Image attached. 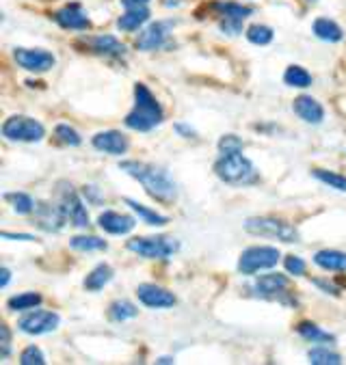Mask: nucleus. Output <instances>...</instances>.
Here are the masks:
<instances>
[{
  "label": "nucleus",
  "instance_id": "23",
  "mask_svg": "<svg viewBox=\"0 0 346 365\" xmlns=\"http://www.w3.org/2000/svg\"><path fill=\"white\" fill-rule=\"evenodd\" d=\"M314 262L325 270H346V253L340 251H319Z\"/></svg>",
  "mask_w": 346,
  "mask_h": 365
},
{
  "label": "nucleus",
  "instance_id": "35",
  "mask_svg": "<svg viewBox=\"0 0 346 365\" xmlns=\"http://www.w3.org/2000/svg\"><path fill=\"white\" fill-rule=\"evenodd\" d=\"M20 363L22 365H44L46 357L37 346H28L22 354H20Z\"/></svg>",
  "mask_w": 346,
  "mask_h": 365
},
{
  "label": "nucleus",
  "instance_id": "11",
  "mask_svg": "<svg viewBox=\"0 0 346 365\" xmlns=\"http://www.w3.org/2000/svg\"><path fill=\"white\" fill-rule=\"evenodd\" d=\"M217 9L221 11V15H225V22L221 24V28L229 35H238L243 28V20L251 15V7H243L236 3H219Z\"/></svg>",
  "mask_w": 346,
  "mask_h": 365
},
{
  "label": "nucleus",
  "instance_id": "4",
  "mask_svg": "<svg viewBox=\"0 0 346 365\" xmlns=\"http://www.w3.org/2000/svg\"><path fill=\"white\" fill-rule=\"evenodd\" d=\"M128 249L141 257L148 260H167L169 255H173L178 251V242L173 238H132L128 240Z\"/></svg>",
  "mask_w": 346,
  "mask_h": 365
},
{
  "label": "nucleus",
  "instance_id": "20",
  "mask_svg": "<svg viewBox=\"0 0 346 365\" xmlns=\"http://www.w3.org/2000/svg\"><path fill=\"white\" fill-rule=\"evenodd\" d=\"M150 18V9L146 5H136V7H128V11L117 20V26L122 30H136L141 24H146Z\"/></svg>",
  "mask_w": 346,
  "mask_h": 365
},
{
  "label": "nucleus",
  "instance_id": "31",
  "mask_svg": "<svg viewBox=\"0 0 346 365\" xmlns=\"http://www.w3.org/2000/svg\"><path fill=\"white\" fill-rule=\"evenodd\" d=\"M70 245L78 251H96V249L102 251V249H106V242L96 238V236H76V238H72Z\"/></svg>",
  "mask_w": 346,
  "mask_h": 365
},
{
  "label": "nucleus",
  "instance_id": "3",
  "mask_svg": "<svg viewBox=\"0 0 346 365\" xmlns=\"http://www.w3.org/2000/svg\"><path fill=\"white\" fill-rule=\"evenodd\" d=\"M214 173L225 181V184H249L255 179V169L249 158H245L241 151L236 154H223L217 165Z\"/></svg>",
  "mask_w": 346,
  "mask_h": 365
},
{
  "label": "nucleus",
  "instance_id": "42",
  "mask_svg": "<svg viewBox=\"0 0 346 365\" xmlns=\"http://www.w3.org/2000/svg\"><path fill=\"white\" fill-rule=\"evenodd\" d=\"M0 275H3V281H0V286H7L9 283V277H11V272H9V268H3V270H0Z\"/></svg>",
  "mask_w": 346,
  "mask_h": 365
},
{
  "label": "nucleus",
  "instance_id": "39",
  "mask_svg": "<svg viewBox=\"0 0 346 365\" xmlns=\"http://www.w3.org/2000/svg\"><path fill=\"white\" fill-rule=\"evenodd\" d=\"M0 333H3V359L9 357V348H11V340H9V328L7 326H0Z\"/></svg>",
  "mask_w": 346,
  "mask_h": 365
},
{
  "label": "nucleus",
  "instance_id": "44",
  "mask_svg": "<svg viewBox=\"0 0 346 365\" xmlns=\"http://www.w3.org/2000/svg\"><path fill=\"white\" fill-rule=\"evenodd\" d=\"M312 3H314V0H312Z\"/></svg>",
  "mask_w": 346,
  "mask_h": 365
},
{
  "label": "nucleus",
  "instance_id": "41",
  "mask_svg": "<svg viewBox=\"0 0 346 365\" xmlns=\"http://www.w3.org/2000/svg\"><path fill=\"white\" fill-rule=\"evenodd\" d=\"M122 3H124V7L128 9V7H136V5H146L148 0H122Z\"/></svg>",
  "mask_w": 346,
  "mask_h": 365
},
{
  "label": "nucleus",
  "instance_id": "29",
  "mask_svg": "<svg viewBox=\"0 0 346 365\" xmlns=\"http://www.w3.org/2000/svg\"><path fill=\"white\" fill-rule=\"evenodd\" d=\"M309 363L314 365H340L342 357L338 352H331L329 348H314L309 350Z\"/></svg>",
  "mask_w": 346,
  "mask_h": 365
},
{
  "label": "nucleus",
  "instance_id": "10",
  "mask_svg": "<svg viewBox=\"0 0 346 365\" xmlns=\"http://www.w3.org/2000/svg\"><path fill=\"white\" fill-rule=\"evenodd\" d=\"M136 296L143 305H148L152 309H165V307H173L176 305V296L171 292H167L165 288L160 286H154V283H143L136 288Z\"/></svg>",
  "mask_w": 346,
  "mask_h": 365
},
{
  "label": "nucleus",
  "instance_id": "22",
  "mask_svg": "<svg viewBox=\"0 0 346 365\" xmlns=\"http://www.w3.org/2000/svg\"><path fill=\"white\" fill-rule=\"evenodd\" d=\"M314 35L323 41H340L342 39V28L327 18H319L314 22Z\"/></svg>",
  "mask_w": 346,
  "mask_h": 365
},
{
  "label": "nucleus",
  "instance_id": "18",
  "mask_svg": "<svg viewBox=\"0 0 346 365\" xmlns=\"http://www.w3.org/2000/svg\"><path fill=\"white\" fill-rule=\"evenodd\" d=\"M293 108H295V113H297L303 121H307V124H321V121L325 119L323 106H321L319 102H316L314 98H309V96L297 98L295 104H293Z\"/></svg>",
  "mask_w": 346,
  "mask_h": 365
},
{
  "label": "nucleus",
  "instance_id": "32",
  "mask_svg": "<svg viewBox=\"0 0 346 365\" xmlns=\"http://www.w3.org/2000/svg\"><path fill=\"white\" fill-rule=\"evenodd\" d=\"M136 314H139L136 307L132 305V302H128V300H115L113 305H110V318L117 320V322H124L128 318H134Z\"/></svg>",
  "mask_w": 346,
  "mask_h": 365
},
{
  "label": "nucleus",
  "instance_id": "26",
  "mask_svg": "<svg viewBox=\"0 0 346 365\" xmlns=\"http://www.w3.org/2000/svg\"><path fill=\"white\" fill-rule=\"evenodd\" d=\"M41 302V296L37 294V292H24V294H18V296H13V298H9V309H13V312H24V309H33V307H37Z\"/></svg>",
  "mask_w": 346,
  "mask_h": 365
},
{
  "label": "nucleus",
  "instance_id": "30",
  "mask_svg": "<svg viewBox=\"0 0 346 365\" xmlns=\"http://www.w3.org/2000/svg\"><path fill=\"white\" fill-rule=\"evenodd\" d=\"M247 39L255 46H267L273 41V30L262 24H253L247 28Z\"/></svg>",
  "mask_w": 346,
  "mask_h": 365
},
{
  "label": "nucleus",
  "instance_id": "27",
  "mask_svg": "<svg viewBox=\"0 0 346 365\" xmlns=\"http://www.w3.org/2000/svg\"><path fill=\"white\" fill-rule=\"evenodd\" d=\"M94 50L100 52V54H124L126 46L120 44L113 35H100V37L94 39Z\"/></svg>",
  "mask_w": 346,
  "mask_h": 365
},
{
  "label": "nucleus",
  "instance_id": "14",
  "mask_svg": "<svg viewBox=\"0 0 346 365\" xmlns=\"http://www.w3.org/2000/svg\"><path fill=\"white\" fill-rule=\"evenodd\" d=\"M169 22H156L152 26H148L143 33L139 35L136 39V48L139 50H158L165 39H167V33H169Z\"/></svg>",
  "mask_w": 346,
  "mask_h": 365
},
{
  "label": "nucleus",
  "instance_id": "21",
  "mask_svg": "<svg viewBox=\"0 0 346 365\" xmlns=\"http://www.w3.org/2000/svg\"><path fill=\"white\" fill-rule=\"evenodd\" d=\"M110 279H113V268H110L108 264H100V266H96V268L89 272V275H86L84 288L91 290V292H98V290H102Z\"/></svg>",
  "mask_w": 346,
  "mask_h": 365
},
{
  "label": "nucleus",
  "instance_id": "19",
  "mask_svg": "<svg viewBox=\"0 0 346 365\" xmlns=\"http://www.w3.org/2000/svg\"><path fill=\"white\" fill-rule=\"evenodd\" d=\"M288 288V279L279 272H273V275H264L260 277L253 286V290L260 294V296H277L279 292H283Z\"/></svg>",
  "mask_w": 346,
  "mask_h": 365
},
{
  "label": "nucleus",
  "instance_id": "15",
  "mask_svg": "<svg viewBox=\"0 0 346 365\" xmlns=\"http://www.w3.org/2000/svg\"><path fill=\"white\" fill-rule=\"evenodd\" d=\"M100 227L108 233H115V236H124V233H130L134 229V219L128 217V214H120V212H104L98 219Z\"/></svg>",
  "mask_w": 346,
  "mask_h": 365
},
{
  "label": "nucleus",
  "instance_id": "24",
  "mask_svg": "<svg viewBox=\"0 0 346 365\" xmlns=\"http://www.w3.org/2000/svg\"><path fill=\"white\" fill-rule=\"evenodd\" d=\"M297 331H299V335H301V338H305V340L312 342V344H319V342H333V340H335V338L331 335V333L323 331L321 326H316V324H312V322H301V324L297 326Z\"/></svg>",
  "mask_w": 346,
  "mask_h": 365
},
{
  "label": "nucleus",
  "instance_id": "33",
  "mask_svg": "<svg viewBox=\"0 0 346 365\" xmlns=\"http://www.w3.org/2000/svg\"><path fill=\"white\" fill-rule=\"evenodd\" d=\"M7 201L13 203V210L18 214H31L35 210V201L24 193H11V195H7Z\"/></svg>",
  "mask_w": 346,
  "mask_h": 365
},
{
  "label": "nucleus",
  "instance_id": "28",
  "mask_svg": "<svg viewBox=\"0 0 346 365\" xmlns=\"http://www.w3.org/2000/svg\"><path fill=\"white\" fill-rule=\"evenodd\" d=\"M283 80L286 84H290V87H299V89H305L312 84V76L307 70H303L301 65H293V68H288L286 74H283Z\"/></svg>",
  "mask_w": 346,
  "mask_h": 365
},
{
  "label": "nucleus",
  "instance_id": "6",
  "mask_svg": "<svg viewBox=\"0 0 346 365\" xmlns=\"http://www.w3.org/2000/svg\"><path fill=\"white\" fill-rule=\"evenodd\" d=\"M279 251L275 247H251L247 251H243L241 260H238V270L243 275H253L257 270H267L277 266L279 262Z\"/></svg>",
  "mask_w": 346,
  "mask_h": 365
},
{
  "label": "nucleus",
  "instance_id": "34",
  "mask_svg": "<svg viewBox=\"0 0 346 365\" xmlns=\"http://www.w3.org/2000/svg\"><path fill=\"white\" fill-rule=\"evenodd\" d=\"M314 177H319L325 184H329L335 191H346V177L333 173V171H325V169H314Z\"/></svg>",
  "mask_w": 346,
  "mask_h": 365
},
{
  "label": "nucleus",
  "instance_id": "9",
  "mask_svg": "<svg viewBox=\"0 0 346 365\" xmlns=\"http://www.w3.org/2000/svg\"><path fill=\"white\" fill-rule=\"evenodd\" d=\"M61 318L52 314V312H35L28 314L20 320V331L28 333V335H44V333H50L59 326Z\"/></svg>",
  "mask_w": 346,
  "mask_h": 365
},
{
  "label": "nucleus",
  "instance_id": "12",
  "mask_svg": "<svg viewBox=\"0 0 346 365\" xmlns=\"http://www.w3.org/2000/svg\"><path fill=\"white\" fill-rule=\"evenodd\" d=\"M94 147L104 151V154L122 156V154H126V149H128V139L122 132H115V130L98 132L94 136Z\"/></svg>",
  "mask_w": 346,
  "mask_h": 365
},
{
  "label": "nucleus",
  "instance_id": "8",
  "mask_svg": "<svg viewBox=\"0 0 346 365\" xmlns=\"http://www.w3.org/2000/svg\"><path fill=\"white\" fill-rule=\"evenodd\" d=\"M15 63L28 72H48L54 68V56L48 50H39V48H18L15 50Z\"/></svg>",
  "mask_w": 346,
  "mask_h": 365
},
{
  "label": "nucleus",
  "instance_id": "16",
  "mask_svg": "<svg viewBox=\"0 0 346 365\" xmlns=\"http://www.w3.org/2000/svg\"><path fill=\"white\" fill-rule=\"evenodd\" d=\"M54 20L59 22L63 28H70V30H84V28L91 26L89 18L84 15V11H82L80 5H76V3L63 7L61 11H56V13H54Z\"/></svg>",
  "mask_w": 346,
  "mask_h": 365
},
{
  "label": "nucleus",
  "instance_id": "13",
  "mask_svg": "<svg viewBox=\"0 0 346 365\" xmlns=\"http://www.w3.org/2000/svg\"><path fill=\"white\" fill-rule=\"evenodd\" d=\"M35 210H37V221H39V225L44 229H48V231H59L63 227L65 219H68L63 205L39 203V205H35Z\"/></svg>",
  "mask_w": 346,
  "mask_h": 365
},
{
  "label": "nucleus",
  "instance_id": "17",
  "mask_svg": "<svg viewBox=\"0 0 346 365\" xmlns=\"http://www.w3.org/2000/svg\"><path fill=\"white\" fill-rule=\"evenodd\" d=\"M63 210H65L68 219L76 227H86V225H89V214H86L82 201L78 199V195L74 191H65L63 193Z\"/></svg>",
  "mask_w": 346,
  "mask_h": 365
},
{
  "label": "nucleus",
  "instance_id": "2",
  "mask_svg": "<svg viewBox=\"0 0 346 365\" xmlns=\"http://www.w3.org/2000/svg\"><path fill=\"white\" fill-rule=\"evenodd\" d=\"M134 98H136V106L126 117V126L139 132H148L156 128L162 121V108L156 102V98L150 94V89L143 82H139L134 87Z\"/></svg>",
  "mask_w": 346,
  "mask_h": 365
},
{
  "label": "nucleus",
  "instance_id": "5",
  "mask_svg": "<svg viewBox=\"0 0 346 365\" xmlns=\"http://www.w3.org/2000/svg\"><path fill=\"white\" fill-rule=\"evenodd\" d=\"M3 134L9 141H24V143H35L41 141L46 130L39 121L24 117V115H13L3 124Z\"/></svg>",
  "mask_w": 346,
  "mask_h": 365
},
{
  "label": "nucleus",
  "instance_id": "37",
  "mask_svg": "<svg viewBox=\"0 0 346 365\" xmlns=\"http://www.w3.org/2000/svg\"><path fill=\"white\" fill-rule=\"evenodd\" d=\"M56 136H59L65 145H72V147L80 145L78 132L74 128H70V126H56Z\"/></svg>",
  "mask_w": 346,
  "mask_h": 365
},
{
  "label": "nucleus",
  "instance_id": "38",
  "mask_svg": "<svg viewBox=\"0 0 346 365\" xmlns=\"http://www.w3.org/2000/svg\"><path fill=\"white\" fill-rule=\"evenodd\" d=\"M286 270L290 272V275H303L305 272V262L297 255H288L286 257Z\"/></svg>",
  "mask_w": 346,
  "mask_h": 365
},
{
  "label": "nucleus",
  "instance_id": "25",
  "mask_svg": "<svg viewBox=\"0 0 346 365\" xmlns=\"http://www.w3.org/2000/svg\"><path fill=\"white\" fill-rule=\"evenodd\" d=\"M126 203L136 212V214L146 221L148 225H154V227H162V225H167L169 223V219L167 217H160V214H156V212H152L150 207H146L143 203H139V201H134V199H126Z\"/></svg>",
  "mask_w": 346,
  "mask_h": 365
},
{
  "label": "nucleus",
  "instance_id": "36",
  "mask_svg": "<svg viewBox=\"0 0 346 365\" xmlns=\"http://www.w3.org/2000/svg\"><path fill=\"white\" fill-rule=\"evenodd\" d=\"M219 149H221V154H236V151L243 149V141L234 134H227L219 141Z\"/></svg>",
  "mask_w": 346,
  "mask_h": 365
},
{
  "label": "nucleus",
  "instance_id": "43",
  "mask_svg": "<svg viewBox=\"0 0 346 365\" xmlns=\"http://www.w3.org/2000/svg\"><path fill=\"white\" fill-rule=\"evenodd\" d=\"M340 286H344V288H346V279H340Z\"/></svg>",
  "mask_w": 346,
  "mask_h": 365
},
{
  "label": "nucleus",
  "instance_id": "1",
  "mask_svg": "<svg viewBox=\"0 0 346 365\" xmlns=\"http://www.w3.org/2000/svg\"><path fill=\"white\" fill-rule=\"evenodd\" d=\"M120 169L126 171L128 175H132L134 179H139L143 188L158 201H173L178 195L176 181L169 177V173L165 169H158L148 162H136V160H126L120 165Z\"/></svg>",
  "mask_w": 346,
  "mask_h": 365
},
{
  "label": "nucleus",
  "instance_id": "7",
  "mask_svg": "<svg viewBox=\"0 0 346 365\" xmlns=\"http://www.w3.org/2000/svg\"><path fill=\"white\" fill-rule=\"evenodd\" d=\"M245 229L249 233L275 238V240H281V242H297L299 240V233H297L295 227H290L288 223H281L277 219H249L245 223Z\"/></svg>",
  "mask_w": 346,
  "mask_h": 365
},
{
  "label": "nucleus",
  "instance_id": "40",
  "mask_svg": "<svg viewBox=\"0 0 346 365\" xmlns=\"http://www.w3.org/2000/svg\"><path fill=\"white\" fill-rule=\"evenodd\" d=\"M3 238H5V240H35L33 236H24V233H9V231H3Z\"/></svg>",
  "mask_w": 346,
  "mask_h": 365
}]
</instances>
